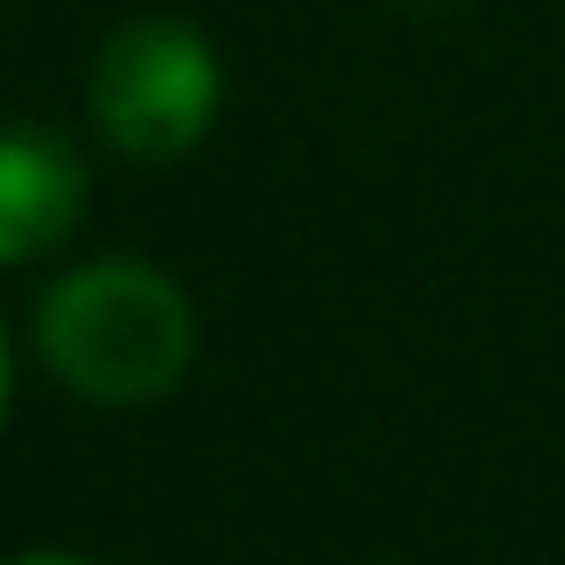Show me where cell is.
<instances>
[{
    "mask_svg": "<svg viewBox=\"0 0 565 565\" xmlns=\"http://www.w3.org/2000/svg\"><path fill=\"white\" fill-rule=\"evenodd\" d=\"M40 364L94 411H148L179 395L202 349L194 295L148 256H94L40 287L32 302Z\"/></svg>",
    "mask_w": 565,
    "mask_h": 565,
    "instance_id": "1",
    "label": "cell"
},
{
    "mask_svg": "<svg viewBox=\"0 0 565 565\" xmlns=\"http://www.w3.org/2000/svg\"><path fill=\"white\" fill-rule=\"evenodd\" d=\"M86 109L125 163H179L210 140L225 109V63L194 24L132 17L102 40L86 71Z\"/></svg>",
    "mask_w": 565,
    "mask_h": 565,
    "instance_id": "2",
    "label": "cell"
},
{
    "mask_svg": "<svg viewBox=\"0 0 565 565\" xmlns=\"http://www.w3.org/2000/svg\"><path fill=\"white\" fill-rule=\"evenodd\" d=\"M86 217V156L47 125H0V271L55 256Z\"/></svg>",
    "mask_w": 565,
    "mask_h": 565,
    "instance_id": "3",
    "label": "cell"
},
{
    "mask_svg": "<svg viewBox=\"0 0 565 565\" xmlns=\"http://www.w3.org/2000/svg\"><path fill=\"white\" fill-rule=\"evenodd\" d=\"M9 403H17V341H9V318H0V426H9Z\"/></svg>",
    "mask_w": 565,
    "mask_h": 565,
    "instance_id": "4",
    "label": "cell"
},
{
    "mask_svg": "<svg viewBox=\"0 0 565 565\" xmlns=\"http://www.w3.org/2000/svg\"><path fill=\"white\" fill-rule=\"evenodd\" d=\"M0 565H102L86 550H17V557H0Z\"/></svg>",
    "mask_w": 565,
    "mask_h": 565,
    "instance_id": "5",
    "label": "cell"
}]
</instances>
